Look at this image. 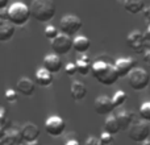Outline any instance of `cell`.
<instances>
[{
    "instance_id": "obj_1",
    "label": "cell",
    "mask_w": 150,
    "mask_h": 145,
    "mask_svg": "<svg viewBox=\"0 0 150 145\" xmlns=\"http://www.w3.org/2000/svg\"><path fill=\"white\" fill-rule=\"evenodd\" d=\"M91 72H92L93 78L104 86L115 85L120 78L115 63L108 62L105 60H96L92 63V70H91Z\"/></svg>"
},
{
    "instance_id": "obj_2",
    "label": "cell",
    "mask_w": 150,
    "mask_h": 145,
    "mask_svg": "<svg viewBox=\"0 0 150 145\" xmlns=\"http://www.w3.org/2000/svg\"><path fill=\"white\" fill-rule=\"evenodd\" d=\"M55 3L53 0H33L30 5L32 17L40 23H47L55 16Z\"/></svg>"
},
{
    "instance_id": "obj_3",
    "label": "cell",
    "mask_w": 150,
    "mask_h": 145,
    "mask_svg": "<svg viewBox=\"0 0 150 145\" xmlns=\"http://www.w3.org/2000/svg\"><path fill=\"white\" fill-rule=\"evenodd\" d=\"M32 16L30 8L21 1L13 3L7 9V20L15 24L16 26H23L29 21Z\"/></svg>"
},
{
    "instance_id": "obj_4",
    "label": "cell",
    "mask_w": 150,
    "mask_h": 145,
    "mask_svg": "<svg viewBox=\"0 0 150 145\" xmlns=\"http://www.w3.org/2000/svg\"><path fill=\"white\" fill-rule=\"evenodd\" d=\"M128 83L134 91H142L145 90L150 83V75L145 69L136 68L134 70L128 75Z\"/></svg>"
},
{
    "instance_id": "obj_5",
    "label": "cell",
    "mask_w": 150,
    "mask_h": 145,
    "mask_svg": "<svg viewBox=\"0 0 150 145\" xmlns=\"http://www.w3.org/2000/svg\"><path fill=\"white\" fill-rule=\"evenodd\" d=\"M128 136L134 143H144L150 136V127L148 122H136L128 129Z\"/></svg>"
},
{
    "instance_id": "obj_6",
    "label": "cell",
    "mask_w": 150,
    "mask_h": 145,
    "mask_svg": "<svg viewBox=\"0 0 150 145\" xmlns=\"http://www.w3.org/2000/svg\"><path fill=\"white\" fill-rule=\"evenodd\" d=\"M52 48L53 52L55 54H67L71 49L74 48V40L71 36L66 33H59L54 40L52 41Z\"/></svg>"
},
{
    "instance_id": "obj_7",
    "label": "cell",
    "mask_w": 150,
    "mask_h": 145,
    "mask_svg": "<svg viewBox=\"0 0 150 145\" xmlns=\"http://www.w3.org/2000/svg\"><path fill=\"white\" fill-rule=\"evenodd\" d=\"M80 28H82V20L75 15H66L59 21L61 32L69 34V36L78 33L80 31Z\"/></svg>"
},
{
    "instance_id": "obj_8",
    "label": "cell",
    "mask_w": 150,
    "mask_h": 145,
    "mask_svg": "<svg viewBox=\"0 0 150 145\" xmlns=\"http://www.w3.org/2000/svg\"><path fill=\"white\" fill-rule=\"evenodd\" d=\"M146 37H145V33L140 31H132L127 37V44L133 52L136 53H145L146 52Z\"/></svg>"
},
{
    "instance_id": "obj_9",
    "label": "cell",
    "mask_w": 150,
    "mask_h": 145,
    "mask_svg": "<svg viewBox=\"0 0 150 145\" xmlns=\"http://www.w3.org/2000/svg\"><path fill=\"white\" fill-rule=\"evenodd\" d=\"M66 129V123L62 117L53 115V116L47 117V120L45 122V132L52 137H58L61 136Z\"/></svg>"
},
{
    "instance_id": "obj_10",
    "label": "cell",
    "mask_w": 150,
    "mask_h": 145,
    "mask_svg": "<svg viewBox=\"0 0 150 145\" xmlns=\"http://www.w3.org/2000/svg\"><path fill=\"white\" fill-rule=\"evenodd\" d=\"M115 103H113V99L109 98L107 95H100L98 99L95 100V111L96 114L99 115H109L111 112H113L115 109Z\"/></svg>"
},
{
    "instance_id": "obj_11",
    "label": "cell",
    "mask_w": 150,
    "mask_h": 145,
    "mask_svg": "<svg viewBox=\"0 0 150 145\" xmlns=\"http://www.w3.org/2000/svg\"><path fill=\"white\" fill-rule=\"evenodd\" d=\"M115 66H116V70L119 72L120 78H124L128 77L136 69V60H133V58H119L115 62Z\"/></svg>"
},
{
    "instance_id": "obj_12",
    "label": "cell",
    "mask_w": 150,
    "mask_h": 145,
    "mask_svg": "<svg viewBox=\"0 0 150 145\" xmlns=\"http://www.w3.org/2000/svg\"><path fill=\"white\" fill-rule=\"evenodd\" d=\"M42 63H44V68L46 69V70H49L50 72H53V74L59 72L63 68V63H62V60H61L59 54H55V53L54 54L45 55Z\"/></svg>"
},
{
    "instance_id": "obj_13",
    "label": "cell",
    "mask_w": 150,
    "mask_h": 145,
    "mask_svg": "<svg viewBox=\"0 0 150 145\" xmlns=\"http://www.w3.org/2000/svg\"><path fill=\"white\" fill-rule=\"evenodd\" d=\"M21 136H23L24 143H30V141H36L40 136V128L33 123H25L20 129Z\"/></svg>"
},
{
    "instance_id": "obj_14",
    "label": "cell",
    "mask_w": 150,
    "mask_h": 145,
    "mask_svg": "<svg viewBox=\"0 0 150 145\" xmlns=\"http://www.w3.org/2000/svg\"><path fill=\"white\" fill-rule=\"evenodd\" d=\"M17 91L24 96H32L36 91V85L32 79H29L28 77H21L17 80V85H16Z\"/></svg>"
},
{
    "instance_id": "obj_15",
    "label": "cell",
    "mask_w": 150,
    "mask_h": 145,
    "mask_svg": "<svg viewBox=\"0 0 150 145\" xmlns=\"http://www.w3.org/2000/svg\"><path fill=\"white\" fill-rule=\"evenodd\" d=\"M70 95L75 102H80L87 95V87L80 80H74L70 86Z\"/></svg>"
},
{
    "instance_id": "obj_16",
    "label": "cell",
    "mask_w": 150,
    "mask_h": 145,
    "mask_svg": "<svg viewBox=\"0 0 150 145\" xmlns=\"http://www.w3.org/2000/svg\"><path fill=\"white\" fill-rule=\"evenodd\" d=\"M16 33V25L8 20H1L0 24V41H9Z\"/></svg>"
},
{
    "instance_id": "obj_17",
    "label": "cell",
    "mask_w": 150,
    "mask_h": 145,
    "mask_svg": "<svg viewBox=\"0 0 150 145\" xmlns=\"http://www.w3.org/2000/svg\"><path fill=\"white\" fill-rule=\"evenodd\" d=\"M36 82L37 85L42 86V87H47L53 83V72L46 70L45 68H41L36 71Z\"/></svg>"
},
{
    "instance_id": "obj_18",
    "label": "cell",
    "mask_w": 150,
    "mask_h": 145,
    "mask_svg": "<svg viewBox=\"0 0 150 145\" xmlns=\"http://www.w3.org/2000/svg\"><path fill=\"white\" fill-rule=\"evenodd\" d=\"M124 8L130 15H137L145 9V1L144 0H124Z\"/></svg>"
},
{
    "instance_id": "obj_19",
    "label": "cell",
    "mask_w": 150,
    "mask_h": 145,
    "mask_svg": "<svg viewBox=\"0 0 150 145\" xmlns=\"http://www.w3.org/2000/svg\"><path fill=\"white\" fill-rule=\"evenodd\" d=\"M117 120H119V124L121 131H127L130 128V125L133 124V114L130 111H120L116 115Z\"/></svg>"
},
{
    "instance_id": "obj_20",
    "label": "cell",
    "mask_w": 150,
    "mask_h": 145,
    "mask_svg": "<svg viewBox=\"0 0 150 145\" xmlns=\"http://www.w3.org/2000/svg\"><path fill=\"white\" fill-rule=\"evenodd\" d=\"M104 131L105 132H109L111 135H117V133L121 131L120 128V124H119V120H117L116 116H109L107 117L105 123H104Z\"/></svg>"
},
{
    "instance_id": "obj_21",
    "label": "cell",
    "mask_w": 150,
    "mask_h": 145,
    "mask_svg": "<svg viewBox=\"0 0 150 145\" xmlns=\"http://www.w3.org/2000/svg\"><path fill=\"white\" fill-rule=\"evenodd\" d=\"M91 46V42L87 37L78 36L74 38V50L78 53H86Z\"/></svg>"
},
{
    "instance_id": "obj_22",
    "label": "cell",
    "mask_w": 150,
    "mask_h": 145,
    "mask_svg": "<svg viewBox=\"0 0 150 145\" xmlns=\"http://www.w3.org/2000/svg\"><path fill=\"white\" fill-rule=\"evenodd\" d=\"M75 65H76L78 72H79L80 75H87L88 72H91V70H92V65L90 63V60H88V57H86V55H83L82 58L76 60Z\"/></svg>"
},
{
    "instance_id": "obj_23",
    "label": "cell",
    "mask_w": 150,
    "mask_h": 145,
    "mask_svg": "<svg viewBox=\"0 0 150 145\" xmlns=\"http://www.w3.org/2000/svg\"><path fill=\"white\" fill-rule=\"evenodd\" d=\"M11 127H12V122H11V119H8L4 107H1L0 108V137L4 136L9 131Z\"/></svg>"
},
{
    "instance_id": "obj_24",
    "label": "cell",
    "mask_w": 150,
    "mask_h": 145,
    "mask_svg": "<svg viewBox=\"0 0 150 145\" xmlns=\"http://www.w3.org/2000/svg\"><path fill=\"white\" fill-rule=\"evenodd\" d=\"M138 115L144 122L150 123V102H145L141 104L140 109H138Z\"/></svg>"
},
{
    "instance_id": "obj_25",
    "label": "cell",
    "mask_w": 150,
    "mask_h": 145,
    "mask_svg": "<svg viewBox=\"0 0 150 145\" xmlns=\"http://www.w3.org/2000/svg\"><path fill=\"white\" fill-rule=\"evenodd\" d=\"M113 103H115V106L116 107H120V106H122V104L127 102V99H128V94L125 92V91H122V90H119V91H116L115 92V95H113Z\"/></svg>"
},
{
    "instance_id": "obj_26",
    "label": "cell",
    "mask_w": 150,
    "mask_h": 145,
    "mask_svg": "<svg viewBox=\"0 0 150 145\" xmlns=\"http://www.w3.org/2000/svg\"><path fill=\"white\" fill-rule=\"evenodd\" d=\"M45 37H46L47 40H50V41H53V40L55 38V37L58 36V28L57 26H54V25H47L46 28H45Z\"/></svg>"
},
{
    "instance_id": "obj_27",
    "label": "cell",
    "mask_w": 150,
    "mask_h": 145,
    "mask_svg": "<svg viewBox=\"0 0 150 145\" xmlns=\"http://www.w3.org/2000/svg\"><path fill=\"white\" fill-rule=\"evenodd\" d=\"M17 99H18V96L15 90L8 88V90L5 91V100H7L8 103H15V102H17Z\"/></svg>"
},
{
    "instance_id": "obj_28",
    "label": "cell",
    "mask_w": 150,
    "mask_h": 145,
    "mask_svg": "<svg viewBox=\"0 0 150 145\" xmlns=\"http://www.w3.org/2000/svg\"><path fill=\"white\" fill-rule=\"evenodd\" d=\"M100 139L104 143V145H111L112 143H113V135H111L109 132H105V131L100 135Z\"/></svg>"
},
{
    "instance_id": "obj_29",
    "label": "cell",
    "mask_w": 150,
    "mask_h": 145,
    "mask_svg": "<svg viewBox=\"0 0 150 145\" xmlns=\"http://www.w3.org/2000/svg\"><path fill=\"white\" fill-rule=\"evenodd\" d=\"M65 72H66V75H69V77H71V75H74L75 72H78V69H76V65L73 62H69L67 65L65 66Z\"/></svg>"
},
{
    "instance_id": "obj_30",
    "label": "cell",
    "mask_w": 150,
    "mask_h": 145,
    "mask_svg": "<svg viewBox=\"0 0 150 145\" xmlns=\"http://www.w3.org/2000/svg\"><path fill=\"white\" fill-rule=\"evenodd\" d=\"M84 145H104V143L101 141L100 137H95V136H90L87 139Z\"/></svg>"
},
{
    "instance_id": "obj_31",
    "label": "cell",
    "mask_w": 150,
    "mask_h": 145,
    "mask_svg": "<svg viewBox=\"0 0 150 145\" xmlns=\"http://www.w3.org/2000/svg\"><path fill=\"white\" fill-rule=\"evenodd\" d=\"M144 61H145V62L150 66V50H148V52L144 53Z\"/></svg>"
},
{
    "instance_id": "obj_32",
    "label": "cell",
    "mask_w": 150,
    "mask_h": 145,
    "mask_svg": "<svg viewBox=\"0 0 150 145\" xmlns=\"http://www.w3.org/2000/svg\"><path fill=\"white\" fill-rule=\"evenodd\" d=\"M8 1H9V0H0V11L5 9V8L8 7Z\"/></svg>"
},
{
    "instance_id": "obj_33",
    "label": "cell",
    "mask_w": 150,
    "mask_h": 145,
    "mask_svg": "<svg viewBox=\"0 0 150 145\" xmlns=\"http://www.w3.org/2000/svg\"><path fill=\"white\" fill-rule=\"evenodd\" d=\"M65 145H80V144H79V141L78 140H69Z\"/></svg>"
},
{
    "instance_id": "obj_34",
    "label": "cell",
    "mask_w": 150,
    "mask_h": 145,
    "mask_svg": "<svg viewBox=\"0 0 150 145\" xmlns=\"http://www.w3.org/2000/svg\"><path fill=\"white\" fill-rule=\"evenodd\" d=\"M145 37L148 41H150V25L148 26V29H146V32H145Z\"/></svg>"
},
{
    "instance_id": "obj_35",
    "label": "cell",
    "mask_w": 150,
    "mask_h": 145,
    "mask_svg": "<svg viewBox=\"0 0 150 145\" xmlns=\"http://www.w3.org/2000/svg\"><path fill=\"white\" fill-rule=\"evenodd\" d=\"M25 145H41V144H40L38 140H36V141H30V143H25Z\"/></svg>"
},
{
    "instance_id": "obj_36",
    "label": "cell",
    "mask_w": 150,
    "mask_h": 145,
    "mask_svg": "<svg viewBox=\"0 0 150 145\" xmlns=\"http://www.w3.org/2000/svg\"><path fill=\"white\" fill-rule=\"evenodd\" d=\"M145 17L148 18V20L150 21V7L148 8V9H146V12H145Z\"/></svg>"
},
{
    "instance_id": "obj_37",
    "label": "cell",
    "mask_w": 150,
    "mask_h": 145,
    "mask_svg": "<svg viewBox=\"0 0 150 145\" xmlns=\"http://www.w3.org/2000/svg\"><path fill=\"white\" fill-rule=\"evenodd\" d=\"M141 145H150V139H148V140H145L144 143H141Z\"/></svg>"
},
{
    "instance_id": "obj_38",
    "label": "cell",
    "mask_w": 150,
    "mask_h": 145,
    "mask_svg": "<svg viewBox=\"0 0 150 145\" xmlns=\"http://www.w3.org/2000/svg\"><path fill=\"white\" fill-rule=\"evenodd\" d=\"M20 145H25V143H23V144H20Z\"/></svg>"
}]
</instances>
